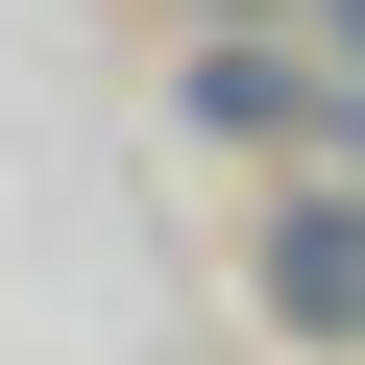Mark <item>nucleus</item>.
Segmentation results:
<instances>
[{"label": "nucleus", "instance_id": "f257e3e1", "mask_svg": "<svg viewBox=\"0 0 365 365\" xmlns=\"http://www.w3.org/2000/svg\"><path fill=\"white\" fill-rule=\"evenodd\" d=\"M292 317H365V220H292Z\"/></svg>", "mask_w": 365, "mask_h": 365}]
</instances>
